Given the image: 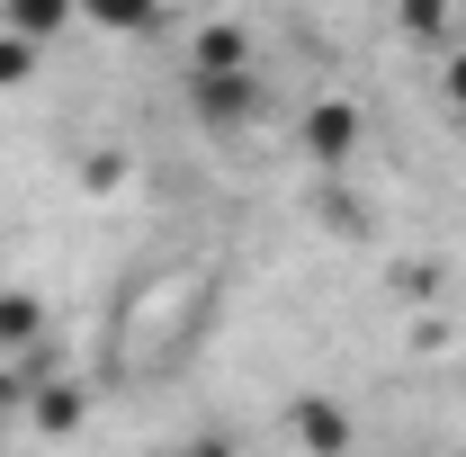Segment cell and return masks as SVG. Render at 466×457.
I'll return each instance as SVG.
<instances>
[{
    "label": "cell",
    "mask_w": 466,
    "mask_h": 457,
    "mask_svg": "<svg viewBox=\"0 0 466 457\" xmlns=\"http://www.w3.org/2000/svg\"><path fill=\"white\" fill-rule=\"evenodd\" d=\"M188 72H260V63H251V27L207 18V27H198V55H188Z\"/></svg>",
    "instance_id": "obj_6"
},
{
    "label": "cell",
    "mask_w": 466,
    "mask_h": 457,
    "mask_svg": "<svg viewBox=\"0 0 466 457\" xmlns=\"http://www.w3.org/2000/svg\"><path fill=\"white\" fill-rule=\"evenodd\" d=\"M81 412H90V386H81V377H55V386H36V395H27V431L72 440V431H81Z\"/></svg>",
    "instance_id": "obj_4"
},
{
    "label": "cell",
    "mask_w": 466,
    "mask_h": 457,
    "mask_svg": "<svg viewBox=\"0 0 466 457\" xmlns=\"http://www.w3.org/2000/svg\"><path fill=\"white\" fill-rule=\"evenodd\" d=\"M162 457H242V449H233V431H188V440L162 449Z\"/></svg>",
    "instance_id": "obj_10"
},
{
    "label": "cell",
    "mask_w": 466,
    "mask_h": 457,
    "mask_svg": "<svg viewBox=\"0 0 466 457\" xmlns=\"http://www.w3.org/2000/svg\"><path fill=\"white\" fill-rule=\"evenodd\" d=\"M27 72H36V46H27V36H9V27H0V90H18V81H27Z\"/></svg>",
    "instance_id": "obj_8"
},
{
    "label": "cell",
    "mask_w": 466,
    "mask_h": 457,
    "mask_svg": "<svg viewBox=\"0 0 466 457\" xmlns=\"http://www.w3.org/2000/svg\"><path fill=\"white\" fill-rule=\"evenodd\" d=\"M288 440H296L305 457H350L359 421H350V403H332V395H296V403H288Z\"/></svg>",
    "instance_id": "obj_3"
},
{
    "label": "cell",
    "mask_w": 466,
    "mask_h": 457,
    "mask_svg": "<svg viewBox=\"0 0 466 457\" xmlns=\"http://www.w3.org/2000/svg\"><path fill=\"white\" fill-rule=\"evenodd\" d=\"M0 27H9V36H27V46H55L72 18H63V9H46V0H9V9H0Z\"/></svg>",
    "instance_id": "obj_7"
},
{
    "label": "cell",
    "mask_w": 466,
    "mask_h": 457,
    "mask_svg": "<svg viewBox=\"0 0 466 457\" xmlns=\"http://www.w3.org/2000/svg\"><path fill=\"white\" fill-rule=\"evenodd\" d=\"M36 341H46V305H36V287H0V368L27 359Z\"/></svg>",
    "instance_id": "obj_5"
},
{
    "label": "cell",
    "mask_w": 466,
    "mask_h": 457,
    "mask_svg": "<svg viewBox=\"0 0 466 457\" xmlns=\"http://www.w3.org/2000/svg\"><path fill=\"white\" fill-rule=\"evenodd\" d=\"M440 99L466 117V46H449V55H440Z\"/></svg>",
    "instance_id": "obj_9"
},
{
    "label": "cell",
    "mask_w": 466,
    "mask_h": 457,
    "mask_svg": "<svg viewBox=\"0 0 466 457\" xmlns=\"http://www.w3.org/2000/svg\"><path fill=\"white\" fill-rule=\"evenodd\" d=\"M458 126H466V117H458Z\"/></svg>",
    "instance_id": "obj_11"
},
{
    "label": "cell",
    "mask_w": 466,
    "mask_h": 457,
    "mask_svg": "<svg viewBox=\"0 0 466 457\" xmlns=\"http://www.w3.org/2000/svg\"><path fill=\"white\" fill-rule=\"evenodd\" d=\"M359 135H368L359 99H314V108L296 117V144H305V162H350V153H359Z\"/></svg>",
    "instance_id": "obj_2"
},
{
    "label": "cell",
    "mask_w": 466,
    "mask_h": 457,
    "mask_svg": "<svg viewBox=\"0 0 466 457\" xmlns=\"http://www.w3.org/2000/svg\"><path fill=\"white\" fill-rule=\"evenodd\" d=\"M260 108H269L260 72H188V117L207 135H242V126H260Z\"/></svg>",
    "instance_id": "obj_1"
}]
</instances>
